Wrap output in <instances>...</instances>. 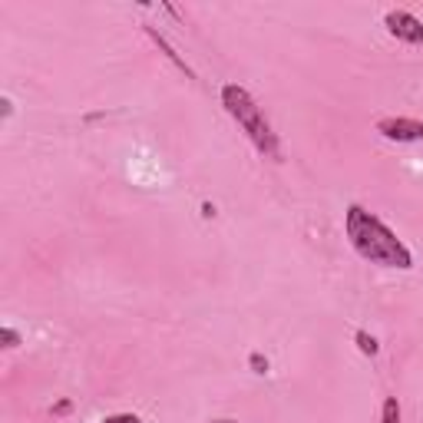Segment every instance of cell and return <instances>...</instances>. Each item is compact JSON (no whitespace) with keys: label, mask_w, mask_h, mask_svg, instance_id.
Masks as SVG:
<instances>
[{"label":"cell","mask_w":423,"mask_h":423,"mask_svg":"<svg viewBox=\"0 0 423 423\" xmlns=\"http://www.w3.org/2000/svg\"><path fill=\"white\" fill-rule=\"evenodd\" d=\"M354 341H357V348H361L364 354H367V357H374V354L380 350V344H377V341H374V337H370L367 331H357V334H354Z\"/></svg>","instance_id":"obj_6"},{"label":"cell","mask_w":423,"mask_h":423,"mask_svg":"<svg viewBox=\"0 0 423 423\" xmlns=\"http://www.w3.org/2000/svg\"><path fill=\"white\" fill-rule=\"evenodd\" d=\"M222 106L228 109V116H232V120H238V126L248 133V139L258 146V152H265V156H278V139H274L272 126L265 122L261 109L255 106V100L248 96V90L235 86V83L222 86Z\"/></svg>","instance_id":"obj_2"},{"label":"cell","mask_w":423,"mask_h":423,"mask_svg":"<svg viewBox=\"0 0 423 423\" xmlns=\"http://www.w3.org/2000/svg\"><path fill=\"white\" fill-rule=\"evenodd\" d=\"M252 367H255V374H265V370H268V361L255 350V354H252Z\"/></svg>","instance_id":"obj_9"},{"label":"cell","mask_w":423,"mask_h":423,"mask_svg":"<svg viewBox=\"0 0 423 423\" xmlns=\"http://www.w3.org/2000/svg\"><path fill=\"white\" fill-rule=\"evenodd\" d=\"M344 228H348V238L354 245V252L374 265H387V268H413V255L407 252V245L393 235L391 228L380 222L377 215H370L361 205H348L344 215Z\"/></svg>","instance_id":"obj_1"},{"label":"cell","mask_w":423,"mask_h":423,"mask_svg":"<svg viewBox=\"0 0 423 423\" xmlns=\"http://www.w3.org/2000/svg\"><path fill=\"white\" fill-rule=\"evenodd\" d=\"M0 341H3V348H17V344H20V334H17L14 328H3V331H0Z\"/></svg>","instance_id":"obj_7"},{"label":"cell","mask_w":423,"mask_h":423,"mask_svg":"<svg viewBox=\"0 0 423 423\" xmlns=\"http://www.w3.org/2000/svg\"><path fill=\"white\" fill-rule=\"evenodd\" d=\"M212 423H235V420H212Z\"/></svg>","instance_id":"obj_10"},{"label":"cell","mask_w":423,"mask_h":423,"mask_svg":"<svg viewBox=\"0 0 423 423\" xmlns=\"http://www.w3.org/2000/svg\"><path fill=\"white\" fill-rule=\"evenodd\" d=\"M106 423H142V420H139L136 413H116V417H109Z\"/></svg>","instance_id":"obj_8"},{"label":"cell","mask_w":423,"mask_h":423,"mask_svg":"<svg viewBox=\"0 0 423 423\" xmlns=\"http://www.w3.org/2000/svg\"><path fill=\"white\" fill-rule=\"evenodd\" d=\"M377 133L384 139H393V142H417V139H423V122L404 120V116H391V120L377 122Z\"/></svg>","instance_id":"obj_4"},{"label":"cell","mask_w":423,"mask_h":423,"mask_svg":"<svg viewBox=\"0 0 423 423\" xmlns=\"http://www.w3.org/2000/svg\"><path fill=\"white\" fill-rule=\"evenodd\" d=\"M384 27L397 37V40H407V44H423V24L407 10H391L384 17Z\"/></svg>","instance_id":"obj_3"},{"label":"cell","mask_w":423,"mask_h":423,"mask_svg":"<svg viewBox=\"0 0 423 423\" xmlns=\"http://www.w3.org/2000/svg\"><path fill=\"white\" fill-rule=\"evenodd\" d=\"M380 423H400V407H397V397H387V400H384Z\"/></svg>","instance_id":"obj_5"}]
</instances>
